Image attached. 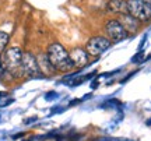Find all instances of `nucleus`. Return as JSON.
Masks as SVG:
<instances>
[{
	"mask_svg": "<svg viewBox=\"0 0 151 141\" xmlns=\"http://www.w3.org/2000/svg\"><path fill=\"white\" fill-rule=\"evenodd\" d=\"M21 69H22V73L27 74L28 77H31V78H39V77H42V73H41V69H39L37 57L32 53H29V52L22 53Z\"/></svg>",
	"mask_w": 151,
	"mask_h": 141,
	"instance_id": "3",
	"label": "nucleus"
},
{
	"mask_svg": "<svg viewBox=\"0 0 151 141\" xmlns=\"http://www.w3.org/2000/svg\"><path fill=\"white\" fill-rule=\"evenodd\" d=\"M70 59L73 62L74 67H86L88 64V59H90V54L86 49L81 48H76L70 52Z\"/></svg>",
	"mask_w": 151,
	"mask_h": 141,
	"instance_id": "8",
	"label": "nucleus"
},
{
	"mask_svg": "<svg viewBox=\"0 0 151 141\" xmlns=\"http://www.w3.org/2000/svg\"><path fill=\"white\" fill-rule=\"evenodd\" d=\"M38 64H39V69H41V73L42 74H46V76H50V74H53L55 71V67L52 66V63L49 62L48 59V54H41V56H38Z\"/></svg>",
	"mask_w": 151,
	"mask_h": 141,
	"instance_id": "10",
	"label": "nucleus"
},
{
	"mask_svg": "<svg viewBox=\"0 0 151 141\" xmlns=\"http://www.w3.org/2000/svg\"><path fill=\"white\" fill-rule=\"evenodd\" d=\"M56 95H58L56 92H49V94H46V99H55Z\"/></svg>",
	"mask_w": 151,
	"mask_h": 141,
	"instance_id": "14",
	"label": "nucleus"
},
{
	"mask_svg": "<svg viewBox=\"0 0 151 141\" xmlns=\"http://www.w3.org/2000/svg\"><path fill=\"white\" fill-rule=\"evenodd\" d=\"M147 125H148V126H151V120H148V122H147Z\"/></svg>",
	"mask_w": 151,
	"mask_h": 141,
	"instance_id": "16",
	"label": "nucleus"
},
{
	"mask_svg": "<svg viewBox=\"0 0 151 141\" xmlns=\"http://www.w3.org/2000/svg\"><path fill=\"white\" fill-rule=\"evenodd\" d=\"M141 57H143V53L140 52V53H137V54L134 56V57L132 59V62H133V63H139V60H140Z\"/></svg>",
	"mask_w": 151,
	"mask_h": 141,
	"instance_id": "13",
	"label": "nucleus"
},
{
	"mask_svg": "<svg viewBox=\"0 0 151 141\" xmlns=\"http://www.w3.org/2000/svg\"><path fill=\"white\" fill-rule=\"evenodd\" d=\"M111 48V41L105 37H94L86 45V50L91 56H99Z\"/></svg>",
	"mask_w": 151,
	"mask_h": 141,
	"instance_id": "5",
	"label": "nucleus"
},
{
	"mask_svg": "<svg viewBox=\"0 0 151 141\" xmlns=\"http://www.w3.org/2000/svg\"><path fill=\"white\" fill-rule=\"evenodd\" d=\"M127 13L140 22H147L151 20V7L139 0H127Z\"/></svg>",
	"mask_w": 151,
	"mask_h": 141,
	"instance_id": "2",
	"label": "nucleus"
},
{
	"mask_svg": "<svg viewBox=\"0 0 151 141\" xmlns=\"http://www.w3.org/2000/svg\"><path fill=\"white\" fill-rule=\"evenodd\" d=\"M105 32L108 34V37L112 39L113 42H120L129 37V32L123 28V25L118 20H111L105 24Z\"/></svg>",
	"mask_w": 151,
	"mask_h": 141,
	"instance_id": "6",
	"label": "nucleus"
},
{
	"mask_svg": "<svg viewBox=\"0 0 151 141\" xmlns=\"http://www.w3.org/2000/svg\"><path fill=\"white\" fill-rule=\"evenodd\" d=\"M48 59L52 63L56 71H69L71 70L74 64L70 59V53L66 50L60 44H52L48 48Z\"/></svg>",
	"mask_w": 151,
	"mask_h": 141,
	"instance_id": "1",
	"label": "nucleus"
},
{
	"mask_svg": "<svg viewBox=\"0 0 151 141\" xmlns=\"http://www.w3.org/2000/svg\"><path fill=\"white\" fill-rule=\"evenodd\" d=\"M106 9L115 14H123V13H127V1L126 0H109Z\"/></svg>",
	"mask_w": 151,
	"mask_h": 141,
	"instance_id": "9",
	"label": "nucleus"
},
{
	"mask_svg": "<svg viewBox=\"0 0 151 141\" xmlns=\"http://www.w3.org/2000/svg\"><path fill=\"white\" fill-rule=\"evenodd\" d=\"M139 1H141V3H144V4H147V6H150L151 7V0H139Z\"/></svg>",
	"mask_w": 151,
	"mask_h": 141,
	"instance_id": "15",
	"label": "nucleus"
},
{
	"mask_svg": "<svg viewBox=\"0 0 151 141\" xmlns=\"http://www.w3.org/2000/svg\"><path fill=\"white\" fill-rule=\"evenodd\" d=\"M9 44V34L0 31V53L4 50V48Z\"/></svg>",
	"mask_w": 151,
	"mask_h": 141,
	"instance_id": "11",
	"label": "nucleus"
},
{
	"mask_svg": "<svg viewBox=\"0 0 151 141\" xmlns=\"http://www.w3.org/2000/svg\"><path fill=\"white\" fill-rule=\"evenodd\" d=\"M6 71H7V69H6L4 62H3V59L0 57V78H3V77H4Z\"/></svg>",
	"mask_w": 151,
	"mask_h": 141,
	"instance_id": "12",
	"label": "nucleus"
},
{
	"mask_svg": "<svg viewBox=\"0 0 151 141\" xmlns=\"http://www.w3.org/2000/svg\"><path fill=\"white\" fill-rule=\"evenodd\" d=\"M122 25H123V28L127 31V32H132V34H136L137 31H139V28H140V24L141 22L137 20V18H134V17L132 16V14H129V13H123V14H119V20H118Z\"/></svg>",
	"mask_w": 151,
	"mask_h": 141,
	"instance_id": "7",
	"label": "nucleus"
},
{
	"mask_svg": "<svg viewBox=\"0 0 151 141\" xmlns=\"http://www.w3.org/2000/svg\"><path fill=\"white\" fill-rule=\"evenodd\" d=\"M21 60H22V52L20 48H10L4 54V62L7 71H10L13 74H16L18 70H21Z\"/></svg>",
	"mask_w": 151,
	"mask_h": 141,
	"instance_id": "4",
	"label": "nucleus"
}]
</instances>
